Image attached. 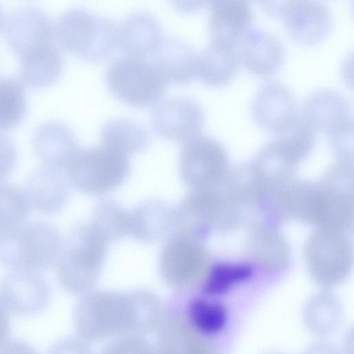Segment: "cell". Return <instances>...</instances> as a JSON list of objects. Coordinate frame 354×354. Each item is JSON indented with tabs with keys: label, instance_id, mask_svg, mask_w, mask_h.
<instances>
[{
	"label": "cell",
	"instance_id": "cell-17",
	"mask_svg": "<svg viewBox=\"0 0 354 354\" xmlns=\"http://www.w3.org/2000/svg\"><path fill=\"white\" fill-rule=\"evenodd\" d=\"M198 55L185 41L165 37L149 59L161 72L168 84L184 85L197 77Z\"/></svg>",
	"mask_w": 354,
	"mask_h": 354
},
{
	"label": "cell",
	"instance_id": "cell-4",
	"mask_svg": "<svg viewBox=\"0 0 354 354\" xmlns=\"http://www.w3.org/2000/svg\"><path fill=\"white\" fill-rule=\"evenodd\" d=\"M71 184L88 194L100 195L115 189L128 178V156L104 145L77 148L65 169Z\"/></svg>",
	"mask_w": 354,
	"mask_h": 354
},
{
	"label": "cell",
	"instance_id": "cell-3",
	"mask_svg": "<svg viewBox=\"0 0 354 354\" xmlns=\"http://www.w3.org/2000/svg\"><path fill=\"white\" fill-rule=\"evenodd\" d=\"M62 241L46 222L19 225L0 233V263L10 268L45 270L58 259Z\"/></svg>",
	"mask_w": 354,
	"mask_h": 354
},
{
	"label": "cell",
	"instance_id": "cell-31",
	"mask_svg": "<svg viewBox=\"0 0 354 354\" xmlns=\"http://www.w3.org/2000/svg\"><path fill=\"white\" fill-rule=\"evenodd\" d=\"M250 2L253 1H260L261 0H249Z\"/></svg>",
	"mask_w": 354,
	"mask_h": 354
},
{
	"label": "cell",
	"instance_id": "cell-16",
	"mask_svg": "<svg viewBox=\"0 0 354 354\" xmlns=\"http://www.w3.org/2000/svg\"><path fill=\"white\" fill-rule=\"evenodd\" d=\"M163 39L160 23L147 12L131 15L119 27L118 47L126 56L149 60Z\"/></svg>",
	"mask_w": 354,
	"mask_h": 354
},
{
	"label": "cell",
	"instance_id": "cell-11",
	"mask_svg": "<svg viewBox=\"0 0 354 354\" xmlns=\"http://www.w3.org/2000/svg\"><path fill=\"white\" fill-rule=\"evenodd\" d=\"M301 119L315 131H322L328 138L353 130L348 102L333 89L311 93L304 102Z\"/></svg>",
	"mask_w": 354,
	"mask_h": 354
},
{
	"label": "cell",
	"instance_id": "cell-2",
	"mask_svg": "<svg viewBox=\"0 0 354 354\" xmlns=\"http://www.w3.org/2000/svg\"><path fill=\"white\" fill-rule=\"evenodd\" d=\"M118 31L119 27L109 18L75 8L59 17L54 26V39L63 51L99 63L118 47Z\"/></svg>",
	"mask_w": 354,
	"mask_h": 354
},
{
	"label": "cell",
	"instance_id": "cell-22",
	"mask_svg": "<svg viewBox=\"0 0 354 354\" xmlns=\"http://www.w3.org/2000/svg\"><path fill=\"white\" fill-rule=\"evenodd\" d=\"M27 100L24 82L15 77H0V132L11 130L24 118Z\"/></svg>",
	"mask_w": 354,
	"mask_h": 354
},
{
	"label": "cell",
	"instance_id": "cell-25",
	"mask_svg": "<svg viewBox=\"0 0 354 354\" xmlns=\"http://www.w3.org/2000/svg\"><path fill=\"white\" fill-rule=\"evenodd\" d=\"M252 274L247 264L218 263L212 267L204 285V291L209 295H221Z\"/></svg>",
	"mask_w": 354,
	"mask_h": 354
},
{
	"label": "cell",
	"instance_id": "cell-30",
	"mask_svg": "<svg viewBox=\"0 0 354 354\" xmlns=\"http://www.w3.org/2000/svg\"><path fill=\"white\" fill-rule=\"evenodd\" d=\"M6 21L5 12L0 6V31L1 30L2 28L3 27L4 24Z\"/></svg>",
	"mask_w": 354,
	"mask_h": 354
},
{
	"label": "cell",
	"instance_id": "cell-19",
	"mask_svg": "<svg viewBox=\"0 0 354 354\" xmlns=\"http://www.w3.org/2000/svg\"><path fill=\"white\" fill-rule=\"evenodd\" d=\"M21 80L32 88L55 84L64 68V60L53 42L37 47L19 57Z\"/></svg>",
	"mask_w": 354,
	"mask_h": 354
},
{
	"label": "cell",
	"instance_id": "cell-23",
	"mask_svg": "<svg viewBox=\"0 0 354 354\" xmlns=\"http://www.w3.org/2000/svg\"><path fill=\"white\" fill-rule=\"evenodd\" d=\"M30 209L23 189L0 180V233L24 223Z\"/></svg>",
	"mask_w": 354,
	"mask_h": 354
},
{
	"label": "cell",
	"instance_id": "cell-1",
	"mask_svg": "<svg viewBox=\"0 0 354 354\" xmlns=\"http://www.w3.org/2000/svg\"><path fill=\"white\" fill-rule=\"evenodd\" d=\"M276 136L249 161L259 185L274 189L287 186L296 178L300 163L313 151L316 142L315 131L301 118Z\"/></svg>",
	"mask_w": 354,
	"mask_h": 354
},
{
	"label": "cell",
	"instance_id": "cell-10",
	"mask_svg": "<svg viewBox=\"0 0 354 354\" xmlns=\"http://www.w3.org/2000/svg\"><path fill=\"white\" fill-rule=\"evenodd\" d=\"M281 19L288 36L295 43L306 46L324 41L333 26L330 11L317 0H293Z\"/></svg>",
	"mask_w": 354,
	"mask_h": 354
},
{
	"label": "cell",
	"instance_id": "cell-12",
	"mask_svg": "<svg viewBox=\"0 0 354 354\" xmlns=\"http://www.w3.org/2000/svg\"><path fill=\"white\" fill-rule=\"evenodd\" d=\"M250 3L249 0H207L211 42L237 48L252 28Z\"/></svg>",
	"mask_w": 354,
	"mask_h": 354
},
{
	"label": "cell",
	"instance_id": "cell-18",
	"mask_svg": "<svg viewBox=\"0 0 354 354\" xmlns=\"http://www.w3.org/2000/svg\"><path fill=\"white\" fill-rule=\"evenodd\" d=\"M32 145L42 164L64 170L68 160L78 148V142L75 134L67 125L49 121L35 130Z\"/></svg>",
	"mask_w": 354,
	"mask_h": 354
},
{
	"label": "cell",
	"instance_id": "cell-9",
	"mask_svg": "<svg viewBox=\"0 0 354 354\" xmlns=\"http://www.w3.org/2000/svg\"><path fill=\"white\" fill-rule=\"evenodd\" d=\"M251 113L259 127L275 136L290 129L299 119L296 97L286 86L276 81L267 82L258 89Z\"/></svg>",
	"mask_w": 354,
	"mask_h": 354
},
{
	"label": "cell",
	"instance_id": "cell-29",
	"mask_svg": "<svg viewBox=\"0 0 354 354\" xmlns=\"http://www.w3.org/2000/svg\"><path fill=\"white\" fill-rule=\"evenodd\" d=\"M207 0H169L173 7L183 13H192L206 6Z\"/></svg>",
	"mask_w": 354,
	"mask_h": 354
},
{
	"label": "cell",
	"instance_id": "cell-5",
	"mask_svg": "<svg viewBox=\"0 0 354 354\" xmlns=\"http://www.w3.org/2000/svg\"><path fill=\"white\" fill-rule=\"evenodd\" d=\"M106 83L118 100L135 108L157 104L169 84L150 60L130 56L118 59L110 64Z\"/></svg>",
	"mask_w": 354,
	"mask_h": 354
},
{
	"label": "cell",
	"instance_id": "cell-15",
	"mask_svg": "<svg viewBox=\"0 0 354 354\" xmlns=\"http://www.w3.org/2000/svg\"><path fill=\"white\" fill-rule=\"evenodd\" d=\"M237 50L241 65L252 75L269 77L281 68L285 57L283 44L274 35L251 28L239 43Z\"/></svg>",
	"mask_w": 354,
	"mask_h": 354
},
{
	"label": "cell",
	"instance_id": "cell-28",
	"mask_svg": "<svg viewBox=\"0 0 354 354\" xmlns=\"http://www.w3.org/2000/svg\"><path fill=\"white\" fill-rule=\"evenodd\" d=\"M293 0H261L263 10L270 17L281 19L288 5Z\"/></svg>",
	"mask_w": 354,
	"mask_h": 354
},
{
	"label": "cell",
	"instance_id": "cell-20",
	"mask_svg": "<svg viewBox=\"0 0 354 354\" xmlns=\"http://www.w3.org/2000/svg\"><path fill=\"white\" fill-rule=\"evenodd\" d=\"M241 66L237 48L211 42L198 55L197 77L208 86L223 87L236 77Z\"/></svg>",
	"mask_w": 354,
	"mask_h": 354
},
{
	"label": "cell",
	"instance_id": "cell-6",
	"mask_svg": "<svg viewBox=\"0 0 354 354\" xmlns=\"http://www.w3.org/2000/svg\"><path fill=\"white\" fill-rule=\"evenodd\" d=\"M230 167L225 147L209 136L200 134L187 140L184 142L180 153L181 180L193 190L217 187Z\"/></svg>",
	"mask_w": 354,
	"mask_h": 354
},
{
	"label": "cell",
	"instance_id": "cell-13",
	"mask_svg": "<svg viewBox=\"0 0 354 354\" xmlns=\"http://www.w3.org/2000/svg\"><path fill=\"white\" fill-rule=\"evenodd\" d=\"M6 39L19 56L53 42L54 25L42 10L26 7L12 12L6 21Z\"/></svg>",
	"mask_w": 354,
	"mask_h": 354
},
{
	"label": "cell",
	"instance_id": "cell-21",
	"mask_svg": "<svg viewBox=\"0 0 354 354\" xmlns=\"http://www.w3.org/2000/svg\"><path fill=\"white\" fill-rule=\"evenodd\" d=\"M100 136L102 145L127 156L142 151L151 141L150 135L144 127L127 119L106 122Z\"/></svg>",
	"mask_w": 354,
	"mask_h": 354
},
{
	"label": "cell",
	"instance_id": "cell-27",
	"mask_svg": "<svg viewBox=\"0 0 354 354\" xmlns=\"http://www.w3.org/2000/svg\"><path fill=\"white\" fill-rule=\"evenodd\" d=\"M10 335L9 310L0 299V352L9 342Z\"/></svg>",
	"mask_w": 354,
	"mask_h": 354
},
{
	"label": "cell",
	"instance_id": "cell-7",
	"mask_svg": "<svg viewBox=\"0 0 354 354\" xmlns=\"http://www.w3.org/2000/svg\"><path fill=\"white\" fill-rule=\"evenodd\" d=\"M151 124L160 137L185 142L201 134L205 114L194 100L173 97L158 102L151 112Z\"/></svg>",
	"mask_w": 354,
	"mask_h": 354
},
{
	"label": "cell",
	"instance_id": "cell-26",
	"mask_svg": "<svg viewBox=\"0 0 354 354\" xmlns=\"http://www.w3.org/2000/svg\"><path fill=\"white\" fill-rule=\"evenodd\" d=\"M17 161L16 146L8 135L0 132V180L8 176Z\"/></svg>",
	"mask_w": 354,
	"mask_h": 354
},
{
	"label": "cell",
	"instance_id": "cell-24",
	"mask_svg": "<svg viewBox=\"0 0 354 354\" xmlns=\"http://www.w3.org/2000/svg\"><path fill=\"white\" fill-rule=\"evenodd\" d=\"M192 324L201 332L213 334L220 331L225 324L227 314L220 304L202 298L193 299L188 308Z\"/></svg>",
	"mask_w": 354,
	"mask_h": 354
},
{
	"label": "cell",
	"instance_id": "cell-14",
	"mask_svg": "<svg viewBox=\"0 0 354 354\" xmlns=\"http://www.w3.org/2000/svg\"><path fill=\"white\" fill-rule=\"evenodd\" d=\"M69 183L62 169L42 164L29 174L23 192L30 207L41 214H50L66 204Z\"/></svg>",
	"mask_w": 354,
	"mask_h": 354
},
{
	"label": "cell",
	"instance_id": "cell-8",
	"mask_svg": "<svg viewBox=\"0 0 354 354\" xmlns=\"http://www.w3.org/2000/svg\"><path fill=\"white\" fill-rule=\"evenodd\" d=\"M50 297V287L37 271L11 268L0 281V299L15 315H39L47 308Z\"/></svg>",
	"mask_w": 354,
	"mask_h": 354
}]
</instances>
